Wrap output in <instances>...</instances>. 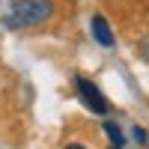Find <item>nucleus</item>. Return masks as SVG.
Listing matches in <instances>:
<instances>
[{
    "label": "nucleus",
    "mask_w": 149,
    "mask_h": 149,
    "mask_svg": "<svg viewBox=\"0 0 149 149\" xmlns=\"http://www.w3.org/2000/svg\"><path fill=\"white\" fill-rule=\"evenodd\" d=\"M102 128H104V134H107V140H110V146H113V149H122V146H125V134H122V128L116 125L113 119H104Z\"/></svg>",
    "instance_id": "obj_4"
},
{
    "label": "nucleus",
    "mask_w": 149,
    "mask_h": 149,
    "mask_svg": "<svg viewBox=\"0 0 149 149\" xmlns=\"http://www.w3.org/2000/svg\"><path fill=\"white\" fill-rule=\"evenodd\" d=\"M90 33H93V39L102 45V48H113V30H110V24L104 15H93L90 18Z\"/></svg>",
    "instance_id": "obj_3"
},
{
    "label": "nucleus",
    "mask_w": 149,
    "mask_h": 149,
    "mask_svg": "<svg viewBox=\"0 0 149 149\" xmlns=\"http://www.w3.org/2000/svg\"><path fill=\"white\" fill-rule=\"evenodd\" d=\"M57 15V3L54 0H12L3 24L9 30H33V27H42Z\"/></svg>",
    "instance_id": "obj_1"
},
{
    "label": "nucleus",
    "mask_w": 149,
    "mask_h": 149,
    "mask_svg": "<svg viewBox=\"0 0 149 149\" xmlns=\"http://www.w3.org/2000/svg\"><path fill=\"white\" fill-rule=\"evenodd\" d=\"M137 54H140L143 60H149V36H146V39H140V42H137Z\"/></svg>",
    "instance_id": "obj_6"
},
{
    "label": "nucleus",
    "mask_w": 149,
    "mask_h": 149,
    "mask_svg": "<svg viewBox=\"0 0 149 149\" xmlns=\"http://www.w3.org/2000/svg\"><path fill=\"white\" fill-rule=\"evenodd\" d=\"M74 86H78V95H81V102L93 110V113H98V116H107L110 113V102L102 95V90L93 84V81H86V78H74Z\"/></svg>",
    "instance_id": "obj_2"
},
{
    "label": "nucleus",
    "mask_w": 149,
    "mask_h": 149,
    "mask_svg": "<svg viewBox=\"0 0 149 149\" xmlns=\"http://www.w3.org/2000/svg\"><path fill=\"white\" fill-rule=\"evenodd\" d=\"M131 137H134V143H137V146H146V140H149V134H146V128H140V125H134V128H131Z\"/></svg>",
    "instance_id": "obj_5"
},
{
    "label": "nucleus",
    "mask_w": 149,
    "mask_h": 149,
    "mask_svg": "<svg viewBox=\"0 0 149 149\" xmlns=\"http://www.w3.org/2000/svg\"><path fill=\"white\" fill-rule=\"evenodd\" d=\"M63 149H86V146H81V143H69V146H63Z\"/></svg>",
    "instance_id": "obj_7"
}]
</instances>
